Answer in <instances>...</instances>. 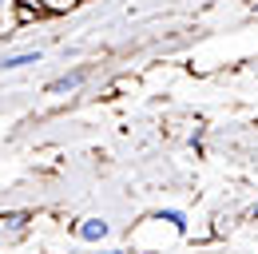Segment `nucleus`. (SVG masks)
<instances>
[{
	"mask_svg": "<svg viewBox=\"0 0 258 254\" xmlns=\"http://www.w3.org/2000/svg\"><path fill=\"white\" fill-rule=\"evenodd\" d=\"M72 234H76L84 246H103V242L111 238V222L99 219V215H88V219H76Z\"/></svg>",
	"mask_w": 258,
	"mask_h": 254,
	"instance_id": "nucleus-1",
	"label": "nucleus"
},
{
	"mask_svg": "<svg viewBox=\"0 0 258 254\" xmlns=\"http://www.w3.org/2000/svg\"><path fill=\"white\" fill-rule=\"evenodd\" d=\"M88 68H72V72H64V76H56V80H48L44 84V95H72V92H80L84 84H88Z\"/></svg>",
	"mask_w": 258,
	"mask_h": 254,
	"instance_id": "nucleus-2",
	"label": "nucleus"
},
{
	"mask_svg": "<svg viewBox=\"0 0 258 254\" xmlns=\"http://www.w3.org/2000/svg\"><path fill=\"white\" fill-rule=\"evenodd\" d=\"M40 60H44V52H40V48L4 52V56H0V72H20V68H28V64H40Z\"/></svg>",
	"mask_w": 258,
	"mask_h": 254,
	"instance_id": "nucleus-3",
	"label": "nucleus"
},
{
	"mask_svg": "<svg viewBox=\"0 0 258 254\" xmlns=\"http://www.w3.org/2000/svg\"><path fill=\"white\" fill-rule=\"evenodd\" d=\"M151 222H167L175 234H187V222L191 219H187V211H179V207H159V211L151 215Z\"/></svg>",
	"mask_w": 258,
	"mask_h": 254,
	"instance_id": "nucleus-4",
	"label": "nucleus"
},
{
	"mask_svg": "<svg viewBox=\"0 0 258 254\" xmlns=\"http://www.w3.org/2000/svg\"><path fill=\"white\" fill-rule=\"evenodd\" d=\"M28 211H0V230H8V234H24V226H28Z\"/></svg>",
	"mask_w": 258,
	"mask_h": 254,
	"instance_id": "nucleus-5",
	"label": "nucleus"
},
{
	"mask_svg": "<svg viewBox=\"0 0 258 254\" xmlns=\"http://www.w3.org/2000/svg\"><path fill=\"white\" fill-rule=\"evenodd\" d=\"M16 32V0H0V36L8 40Z\"/></svg>",
	"mask_w": 258,
	"mask_h": 254,
	"instance_id": "nucleus-6",
	"label": "nucleus"
},
{
	"mask_svg": "<svg viewBox=\"0 0 258 254\" xmlns=\"http://www.w3.org/2000/svg\"><path fill=\"white\" fill-rule=\"evenodd\" d=\"M96 254H131L127 246H96Z\"/></svg>",
	"mask_w": 258,
	"mask_h": 254,
	"instance_id": "nucleus-7",
	"label": "nucleus"
},
{
	"mask_svg": "<svg viewBox=\"0 0 258 254\" xmlns=\"http://www.w3.org/2000/svg\"><path fill=\"white\" fill-rule=\"evenodd\" d=\"M250 219H254V222H258V203H254V207H250Z\"/></svg>",
	"mask_w": 258,
	"mask_h": 254,
	"instance_id": "nucleus-8",
	"label": "nucleus"
},
{
	"mask_svg": "<svg viewBox=\"0 0 258 254\" xmlns=\"http://www.w3.org/2000/svg\"><path fill=\"white\" fill-rule=\"evenodd\" d=\"M254 16H258V0H254Z\"/></svg>",
	"mask_w": 258,
	"mask_h": 254,
	"instance_id": "nucleus-9",
	"label": "nucleus"
}]
</instances>
